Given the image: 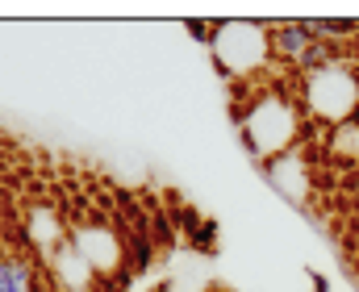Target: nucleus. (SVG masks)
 I'll use <instances>...</instances> for the list:
<instances>
[{
	"mask_svg": "<svg viewBox=\"0 0 359 292\" xmlns=\"http://www.w3.org/2000/svg\"><path fill=\"white\" fill-rule=\"evenodd\" d=\"M50 292H63V288H50Z\"/></svg>",
	"mask_w": 359,
	"mask_h": 292,
	"instance_id": "1a4fd4ad",
	"label": "nucleus"
},
{
	"mask_svg": "<svg viewBox=\"0 0 359 292\" xmlns=\"http://www.w3.org/2000/svg\"><path fill=\"white\" fill-rule=\"evenodd\" d=\"M72 246L80 251V259L92 272H113L121 263V238L113 230H72Z\"/></svg>",
	"mask_w": 359,
	"mask_h": 292,
	"instance_id": "20e7f679",
	"label": "nucleus"
},
{
	"mask_svg": "<svg viewBox=\"0 0 359 292\" xmlns=\"http://www.w3.org/2000/svg\"><path fill=\"white\" fill-rule=\"evenodd\" d=\"M297 130H301V109L284 92H259V97H251L247 113H238L243 146L259 163H271L276 155H284L297 142Z\"/></svg>",
	"mask_w": 359,
	"mask_h": 292,
	"instance_id": "f257e3e1",
	"label": "nucleus"
},
{
	"mask_svg": "<svg viewBox=\"0 0 359 292\" xmlns=\"http://www.w3.org/2000/svg\"><path fill=\"white\" fill-rule=\"evenodd\" d=\"M313 292H330V284H326L322 276H313Z\"/></svg>",
	"mask_w": 359,
	"mask_h": 292,
	"instance_id": "6e6552de",
	"label": "nucleus"
},
{
	"mask_svg": "<svg viewBox=\"0 0 359 292\" xmlns=\"http://www.w3.org/2000/svg\"><path fill=\"white\" fill-rule=\"evenodd\" d=\"M330 151H343L347 159L359 155V121H343L330 130Z\"/></svg>",
	"mask_w": 359,
	"mask_h": 292,
	"instance_id": "0eeeda50",
	"label": "nucleus"
},
{
	"mask_svg": "<svg viewBox=\"0 0 359 292\" xmlns=\"http://www.w3.org/2000/svg\"><path fill=\"white\" fill-rule=\"evenodd\" d=\"M268 34H271V55L280 63H301L305 50L313 46L305 21H280V25H268Z\"/></svg>",
	"mask_w": 359,
	"mask_h": 292,
	"instance_id": "423d86ee",
	"label": "nucleus"
},
{
	"mask_svg": "<svg viewBox=\"0 0 359 292\" xmlns=\"http://www.w3.org/2000/svg\"><path fill=\"white\" fill-rule=\"evenodd\" d=\"M264 176L292 200H305V193H309V163H301L297 151H284L271 163H264Z\"/></svg>",
	"mask_w": 359,
	"mask_h": 292,
	"instance_id": "39448f33",
	"label": "nucleus"
},
{
	"mask_svg": "<svg viewBox=\"0 0 359 292\" xmlns=\"http://www.w3.org/2000/svg\"><path fill=\"white\" fill-rule=\"evenodd\" d=\"M305 109L322 121H351V113L359 109V80H355V67L351 59H334L326 71H313L305 76Z\"/></svg>",
	"mask_w": 359,
	"mask_h": 292,
	"instance_id": "7ed1b4c3",
	"label": "nucleus"
},
{
	"mask_svg": "<svg viewBox=\"0 0 359 292\" xmlns=\"http://www.w3.org/2000/svg\"><path fill=\"white\" fill-rule=\"evenodd\" d=\"M213 55L222 76L259 71L271 59V34L259 21H217L213 25Z\"/></svg>",
	"mask_w": 359,
	"mask_h": 292,
	"instance_id": "f03ea898",
	"label": "nucleus"
}]
</instances>
